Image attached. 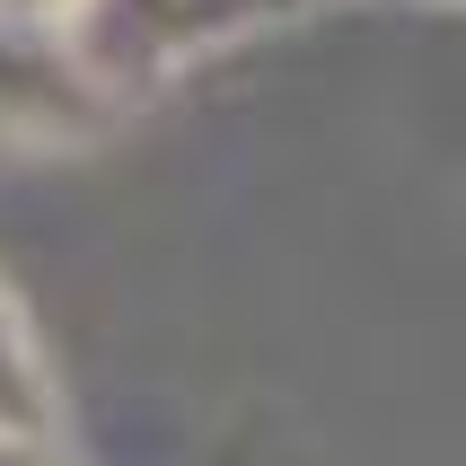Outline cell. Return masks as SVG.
Segmentation results:
<instances>
[{"label": "cell", "mask_w": 466, "mask_h": 466, "mask_svg": "<svg viewBox=\"0 0 466 466\" xmlns=\"http://www.w3.org/2000/svg\"><path fill=\"white\" fill-rule=\"evenodd\" d=\"M0 431H26V441H62V388L45 370V343L26 326L18 290L0 273Z\"/></svg>", "instance_id": "7a4b0ae2"}, {"label": "cell", "mask_w": 466, "mask_h": 466, "mask_svg": "<svg viewBox=\"0 0 466 466\" xmlns=\"http://www.w3.org/2000/svg\"><path fill=\"white\" fill-rule=\"evenodd\" d=\"M0 466H79L62 441H26V431H0Z\"/></svg>", "instance_id": "3957f363"}, {"label": "cell", "mask_w": 466, "mask_h": 466, "mask_svg": "<svg viewBox=\"0 0 466 466\" xmlns=\"http://www.w3.org/2000/svg\"><path fill=\"white\" fill-rule=\"evenodd\" d=\"M106 115H115V97L88 79V62L71 45H35L18 26H0V141L53 150V141L97 132Z\"/></svg>", "instance_id": "6da1fadb"}]
</instances>
